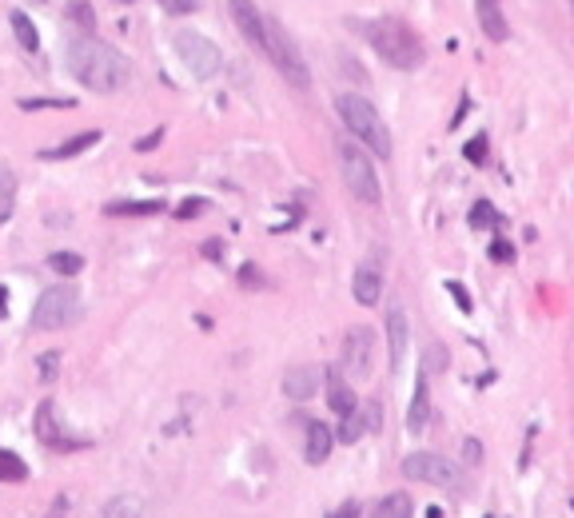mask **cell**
<instances>
[{
  "label": "cell",
  "mask_w": 574,
  "mask_h": 518,
  "mask_svg": "<svg viewBox=\"0 0 574 518\" xmlns=\"http://www.w3.org/2000/svg\"><path fill=\"white\" fill-rule=\"evenodd\" d=\"M64 56H68L72 76L92 92H120L132 76L128 60H124L112 44L96 41V36H76V41H68V52H64Z\"/></svg>",
  "instance_id": "obj_1"
},
{
  "label": "cell",
  "mask_w": 574,
  "mask_h": 518,
  "mask_svg": "<svg viewBox=\"0 0 574 518\" xmlns=\"http://www.w3.org/2000/svg\"><path fill=\"white\" fill-rule=\"evenodd\" d=\"M367 41H371V48L379 52L383 60L391 64V68H399V72H415V68H423V60H427L423 41H419L415 28L403 24L399 16L371 21L367 24Z\"/></svg>",
  "instance_id": "obj_2"
},
{
  "label": "cell",
  "mask_w": 574,
  "mask_h": 518,
  "mask_svg": "<svg viewBox=\"0 0 574 518\" xmlns=\"http://www.w3.org/2000/svg\"><path fill=\"white\" fill-rule=\"evenodd\" d=\"M335 108H339V120H343V128L351 132V140H359V144H367L375 156H391V132L383 128V120H379V112L371 108V100H363L359 92H343L339 100H335Z\"/></svg>",
  "instance_id": "obj_3"
},
{
  "label": "cell",
  "mask_w": 574,
  "mask_h": 518,
  "mask_svg": "<svg viewBox=\"0 0 574 518\" xmlns=\"http://www.w3.org/2000/svg\"><path fill=\"white\" fill-rule=\"evenodd\" d=\"M339 172L347 192L355 195L359 203H379L383 200V188H379V176H375V163L367 160V152L355 148V140H339Z\"/></svg>",
  "instance_id": "obj_4"
},
{
  "label": "cell",
  "mask_w": 574,
  "mask_h": 518,
  "mask_svg": "<svg viewBox=\"0 0 574 518\" xmlns=\"http://www.w3.org/2000/svg\"><path fill=\"white\" fill-rule=\"evenodd\" d=\"M267 56L275 60L280 76L292 84V88H299V92L312 88L307 60H303V52H299V44H295V36H287V28H283L280 21H267Z\"/></svg>",
  "instance_id": "obj_5"
},
{
  "label": "cell",
  "mask_w": 574,
  "mask_h": 518,
  "mask_svg": "<svg viewBox=\"0 0 574 518\" xmlns=\"http://www.w3.org/2000/svg\"><path fill=\"white\" fill-rule=\"evenodd\" d=\"M80 319V295L76 287H48L32 307V331H60Z\"/></svg>",
  "instance_id": "obj_6"
},
{
  "label": "cell",
  "mask_w": 574,
  "mask_h": 518,
  "mask_svg": "<svg viewBox=\"0 0 574 518\" xmlns=\"http://www.w3.org/2000/svg\"><path fill=\"white\" fill-rule=\"evenodd\" d=\"M176 52H180V60L188 64V72L196 80H212L216 72L223 68V52L203 32H191V28L176 32Z\"/></svg>",
  "instance_id": "obj_7"
},
{
  "label": "cell",
  "mask_w": 574,
  "mask_h": 518,
  "mask_svg": "<svg viewBox=\"0 0 574 518\" xmlns=\"http://www.w3.org/2000/svg\"><path fill=\"white\" fill-rule=\"evenodd\" d=\"M403 475L415 478V482H427V487L463 490V470H459V463L435 455V450H419V455L403 458Z\"/></svg>",
  "instance_id": "obj_8"
},
{
  "label": "cell",
  "mask_w": 574,
  "mask_h": 518,
  "mask_svg": "<svg viewBox=\"0 0 574 518\" xmlns=\"http://www.w3.org/2000/svg\"><path fill=\"white\" fill-rule=\"evenodd\" d=\"M375 363V331L371 327H351L343 339V367L351 379H367Z\"/></svg>",
  "instance_id": "obj_9"
},
{
  "label": "cell",
  "mask_w": 574,
  "mask_h": 518,
  "mask_svg": "<svg viewBox=\"0 0 574 518\" xmlns=\"http://www.w3.org/2000/svg\"><path fill=\"white\" fill-rule=\"evenodd\" d=\"M232 4V16H235V28L255 52H267V16H260L255 0H228Z\"/></svg>",
  "instance_id": "obj_10"
},
{
  "label": "cell",
  "mask_w": 574,
  "mask_h": 518,
  "mask_svg": "<svg viewBox=\"0 0 574 518\" xmlns=\"http://www.w3.org/2000/svg\"><path fill=\"white\" fill-rule=\"evenodd\" d=\"M319 383H323V367H292L283 375V395L295 399V403H307V399L319 395Z\"/></svg>",
  "instance_id": "obj_11"
},
{
  "label": "cell",
  "mask_w": 574,
  "mask_h": 518,
  "mask_svg": "<svg viewBox=\"0 0 574 518\" xmlns=\"http://www.w3.org/2000/svg\"><path fill=\"white\" fill-rule=\"evenodd\" d=\"M351 291H355V299H359L363 307H375V303H379V295H383V271H379V264H375V259H363V264L355 267Z\"/></svg>",
  "instance_id": "obj_12"
},
{
  "label": "cell",
  "mask_w": 574,
  "mask_h": 518,
  "mask_svg": "<svg viewBox=\"0 0 574 518\" xmlns=\"http://www.w3.org/2000/svg\"><path fill=\"white\" fill-rule=\"evenodd\" d=\"M407 311L399 303L387 307V355H391V367L399 371L403 367V355H407Z\"/></svg>",
  "instance_id": "obj_13"
},
{
  "label": "cell",
  "mask_w": 574,
  "mask_h": 518,
  "mask_svg": "<svg viewBox=\"0 0 574 518\" xmlns=\"http://www.w3.org/2000/svg\"><path fill=\"white\" fill-rule=\"evenodd\" d=\"M474 16H479V28H483L494 44H503L506 36H511V28H506V21H503V4H499V0H474Z\"/></svg>",
  "instance_id": "obj_14"
},
{
  "label": "cell",
  "mask_w": 574,
  "mask_h": 518,
  "mask_svg": "<svg viewBox=\"0 0 574 518\" xmlns=\"http://www.w3.org/2000/svg\"><path fill=\"white\" fill-rule=\"evenodd\" d=\"M427 423H431V387H427V371H423L419 383H415L411 406H407V431L419 435V431H427Z\"/></svg>",
  "instance_id": "obj_15"
},
{
  "label": "cell",
  "mask_w": 574,
  "mask_h": 518,
  "mask_svg": "<svg viewBox=\"0 0 574 518\" xmlns=\"http://www.w3.org/2000/svg\"><path fill=\"white\" fill-rule=\"evenodd\" d=\"M323 383H327V406H331L335 415H351L355 406H359L355 391L347 387V379L339 371H323Z\"/></svg>",
  "instance_id": "obj_16"
},
{
  "label": "cell",
  "mask_w": 574,
  "mask_h": 518,
  "mask_svg": "<svg viewBox=\"0 0 574 518\" xmlns=\"http://www.w3.org/2000/svg\"><path fill=\"white\" fill-rule=\"evenodd\" d=\"M56 403L52 399H44L41 406H36V435L48 443V447H56V450H68V447H80V443H72V438H64L60 431H56Z\"/></svg>",
  "instance_id": "obj_17"
},
{
  "label": "cell",
  "mask_w": 574,
  "mask_h": 518,
  "mask_svg": "<svg viewBox=\"0 0 574 518\" xmlns=\"http://www.w3.org/2000/svg\"><path fill=\"white\" fill-rule=\"evenodd\" d=\"M303 427H307V463L319 467V463H327V455H331V431L323 427L319 419H307Z\"/></svg>",
  "instance_id": "obj_18"
},
{
  "label": "cell",
  "mask_w": 574,
  "mask_h": 518,
  "mask_svg": "<svg viewBox=\"0 0 574 518\" xmlns=\"http://www.w3.org/2000/svg\"><path fill=\"white\" fill-rule=\"evenodd\" d=\"M64 21L80 32V36H96V9H92L88 0H68L64 4Z\"/></svg>",
  "instance_id": "obj_19"
},
{
  "label": "cell",
  "mask_w": 574,
  "mask_h": 518,
  "mask_svg": "<svg viewBox=\"0 0 574 518\" xmlns=\"http://www.w3.org/2000/svg\"><path fill=\"white\" fill-rule=\"evenodd\" d=\"M92 144H100V128H84V132L68 136V140H64L60 148H52V152H44V156H48V160H68V156L88 152Z\"/></svg>",
  "instance_id": "obj_20"
},
{
  "label": "cell",
  "mask_w": 574,
  "mask_h": 518,
  "mask_svg": "<svg viewBox=\"0 0 574 518\" xmlns=\"http://www.w3.org/2000/svg\"><path fill=\"white\" fill-rule=\"evenodd\" d=\"M108 215H160L164 212V200L156 195V200H116L104 207Z\"/></svg>",
  "instance_id": "obj_21"
},
{
  "label": "cell",
  "mask_w": 574,
  "mask_h": 518,
  "mask_svg": "<svg viewBox=\"0 0 574 518\" xmlns=\"http://www.w3.org/2000/svg\"><path fill=\"white\" fill-rule=\"evenodd\" d=\"M411 514H415V507L407 495H387L371 507V518H411Z\"/></svg>",
  "instance_id": "obj_22"
},
{
  "label": "cell",
  "mask_w": 574,
  "mask_h": 518,
  "mask_svg": "<svg viewBox=\"0 0 574 518\" xmlns=\"http://www.w3.org/2000/svg\"><path fill=\"white\" fill-rule=\"evenodd\" d=\"M144 514V502H140V495H116L104 507V514L100 518H140Z\"/></svg>",
  "instance_id": "obj_23"
},
{
  "label": "cell",
  "mask_w": 574,
  "mask_h": 518,
  "mask_svg": "<svg viewBox=\"0 0 574 518\" xmlns=\"http://www.w3.org/2000/svg\"><path fill=\"white\" fill-rule=\"evenodd\" d=\"M9 24H12V32H16V41H21V48H28V52H36L41 48V32H36V24L24 16V12H12L9 16Z\"/></svg>",
  "instance_id": "obj_24"
},
{
  "label": "cell",
  "mask_w": 574,
  "mask_h": 518,
  "mask_svg": "<svg viewBox=\"0 0 574 518\" xmlns=\"http://www.w3.org/2000/svg\"><path fill=\"white\" fill-rule=\"evenodd\" d=\"M28 478V463L16 450H0V482H24Z\"/></svg>",
  "instance_id": "obj_25"
},
{
  "label": "cell",
  "mask_w": 574,
  "mask_h": 518,
  "mask_svg": "<svg viewBox=\"0 0 574 518\" xmlns=\"http://www.w3.org/2000/svg\"><path fill=\"white\" fill-rule=\"evenodd\" d=\"M12 195H16V176L12 168H0V224L12 215Z\"/></svg>",
  "instance_id": "obj_26"
},
{
  "label": "cell",
  "mask_w": 574,
  "mask_h": 518,
  "mask_svg": "<svg viewBox=\"0 0 574 518\" xmlns=\"http://www.w3.org/2000/svg\"><path fill=\"white\" fill-rule=\"evenodd\" d=\"M48 267H52V271H60V275H76L84 267V255H76V252H52L48 255Z\"/></svg>",
  "instance_id": "obj_27"
},
{
  "label": "cell",
  "mask_w": 574,
  "mask_h": 518,
  "mask_svg": "<svg viewBox=\"0 0 574 518\" xmlns=\"http://www.w3.org/2000/svg\"><path fill=\"white\" fill-rule=\"evenodd\" d=\"M60 351H44L41 359H36V375H41V383L48 387V383H56V375H60Z\"/></svg>",
  "instance_id": "obj_28"
},
{
  "label": "cell",
  "mask_w": 574,
  "mask_h": 518,
  "mask_svg": "<svg viewBox=\"0 0 574 518\" xmlns=\"http://www.w3.org/2000/svg\"><path fill=\"white\" fill-rule=\"evenodd\" d=\"M471 224H474V227H503V215L494 212L487 200H479V203L471 207Z\"/></svg>",
  "instance_id": "obj_29"
},
{
  "label": "cell",
  "mask_w": 574,
  "mask_h": 518,
  "mask_svg": "<svg viewBox=\"0 0 574 518\" xmlns=\"http://www.w3.org/2000/svg\"><path fill=\"white\" fill-rule=\"evenodd\" d=\"M363 435H367V427H363V415H359V411L343 415V423H339V438H343V443H359Z\"/></svg>",
  "instance_id": "obj_30"
},
{
  "label": "cell",
  "mask_w": 574,
  "mask_h": 518,
  "mask_svg": "<svg viewBox=\"0 0 574 518\" xmlns=\"http://www.w3.org/2000/svg\"><path fill=\"white\" fill-rule=\"evenodd\" d=\"M487 148H491V144H487V136L479 132L474 140H467V144H463V156H467L471 163H483V160H487Z\"/></svg>",
  "instance_id": "obj_31"
},
{
  "label": "cell",
  "mask_w": 574,
  "mask_h": 518,
  "mask_svg": "<svg viewBox=\"0 0 574 518\" xmlns=\"http://www.w3.org/2000/svg\"><path fill=\"white\" fill-rule=\"evenodd\" d=\"M447 291H451V299L459 303V311H463V315H471L474 303H471V295H467V287L459 284V279H451V284H447Z\"/></svg>",
  "instance_id": "obj_32"
},
{
  "label": "cell",
  "mask_w": 574,
  "mask_h": 518,
  "mask_svg": "<svg viewBox=\"0 0 574 518\" xmlns=\"http://www.w3.org/2000/svg\"><path fill=\"white\" fill-rule=\"evenodd\" d=\"M160 9L171 12V16H184V12H196V9H200V0H160Z\"/></svg>",
  "instance_id": "obj_33"
},
{
  "label": "cell",
  "mask_w": 574,
  "mask_h": 518,
  "mask_svg": "<svg viewBox=\"0 0 574 518\" xmlns=\"http://www.w3.org/2000/svg\"><path fill=\"white\" fill-rule=\"evenodd\" d=\"M359 415H363V427H367V431H379V427H383V419H379V415H383V406H379V403H367Z\"/></svg>",
  "instance_id": "obj_34"
},
{
  "label": "cell",
  "mask_w": 574,
  "mask_h": 518,
  "mask_svg": "<svg viewBox=\"0 0 574 518\" xmlns=\"http://www.w3.org/2000/svg\"><path fill=\"white\" fill-rule=\"evenodd\" d=\"M21 112H36V108H72L76 100H16Z\"/></svg>",
  "instance_id": "obj_35"
},
{
  "label": "cell",
  "mask_w": 574,
  "mask_h": 518,
  "mask_svg": "<svg viewBox=\"0 0 574 518\" xmlns=\"http://www.w3.org/2000/svg\"><path fill=\"white\" fill-rule=\"evenodd\" d=\"M491 259H494V264H514V247L506 244V239H494V244H491Z\"/></svg>",
  "instance_id": "obj_36"
},
{
  "label": "cell",
  "mask_w": 574,
  "mask_h": 518,
  "mask_svg": "<svg viewBox=\"0 0 574 518\" xmlns=\"http://www.w3.org/2000/svg\"><path fill=\"white\" fill-rule=\"evenodd\" d=\"M443 367H447L443 347H431V351H427V363H423V371H443Z\"/></svg>",
  "instance_id": "obj_37"
},
{
  "label": "cell",
  "mask_w": 574,
  "mask_h": 518,
  "mask_svg": "<svg viewBox=\"0 0 574 518\" xmlns=\"http://www.w3.org/2000/svg\"><path fill=\"white\" fill-rule=\"evenodd\" d=\"M240 284H243V287H263V275L255 271L252 264H243V267H240Z\"/></svg>",
  "instance_id": "obj_38"
},
{
  "label": "cell",
  "mask_w": 574,
  "mask_h": 518,
  "mask_svg": "<svg viewBox=\"0 0 574 518\" xmlns=\"http://www.w3.org/2000/svg\"><path fill=\"white\" fill-rule=\"evenodd\" d=\"M160 140H164V128H156V132H148L144 140H136V152H152Z\"/></svg>",
  "instance_id": "obj_39"
},
{
  "label": "cell",
  "mask_w": 574,
  "mask_h": 518,
  "mask_svg": "<svg viewBox=\"0 0 574 518\" xmlns=\"http://www.w3.org/2000/svg\"><path fill=\"white\" fill-rule=\"evenodd\" d=\"M203 212V200H188V203H180V207H176V215H180V220H191V215H200Z\"/></svg>",
  "instance_id": "obj_40"
},
{
  "label": "cell",
  "mask_w": 574,
  "mask_h": 518,
  "mask_svg": "<svg viewBox=\"0 0 574 518\" xmlns=\"http://www.w3.org/2000/svg\"><path fill=\"white\" fill-rule=\"evenodd\" d=\"M200 255H208V259H220V255H223V244H220V239H203V244H200Z\"/></svg>",
  "instance_id": "obj_41"
},
{
  "label": "cell",
  "mask_w": 574,
  "mask_h": 518,
  "mask_svg": "<svg viewBox=\"0 0 574 518\" xmlns=\"http://www.w3.org/2000/svg\"><path fill=\"white\" fill-rule=\"evenodd\" d=\"M463 450H467V463H479V458H483V443H474V438H467Z\"/></svg>",
  "instance_id": "obj_42"
},
{
  "label": "cell",
  "mask_w": 574,
  "mask_h": 518,
  "mask_svg": "<svg viewBox=\"0 0 574 518\" xmlns=\"http://www.w3.org/2000/svg\"><path fill=\"white\" fill-rule=\"evenodd\" d=\"M64 514H68V498H56V502H52V510H48V514H44V518H64Z\"/></svg>",
  "instance_id": "obj_43"
},
{
  "label": "cell",
  "mask_w": 574,
  "mask_h": 518,
  "mask_svg": "<svg viewBox=\"0 0 574 518\" xmlns=\"http://www.w3.org/2000/svg\"><path fill=\"white\" fill-rule=\"evenodd\" d=\"M335 518H359V507H355V502H343V507L335 510Z\"/></svg>",
  "instance_id": "obj_44"
},
{
  "label": "cell",
  "mask_w": 574,
  "mask_h": 518,
  "mask_svg": "<svg viewBox=\"0 0 574 518\" xmlns=\"http://www.w3.org/2000/svg\"><path fill=\"white\" fill-rule=\"evenodd\" d=\"M0 315H9V295H4V287H0Z\"/></svg>",
  "instance_id": "obj_45"
},
{
  "label": "cell",
  "mask_w": 574,
  "mask_h": 518,
  "mask_svg": "<svg viewBox=\"0 0 574 518\" xmlns=\"http://www.w3.org/2000/svg\"><path fill=\"white\" fill-rule=\"evenodd\" d=\"M124 4H132V0H124Z\"/></svg>",
  "instance_id": "obj_46"
},
{
  "label": "cell",
  "mask_w": 574,
  "mask_h": 518,
  "mask_svg": "<svg viewBox=\"0 0 574 518\" xmlns=\"http://www.w3.org/2000/svg\"><path fill=\"white\" fill-rule=\"evenodd\" d=\"M570 4H574V0H570Z\"/></svg>",
  "instance_id": "obj_47"
}]
</instances>
